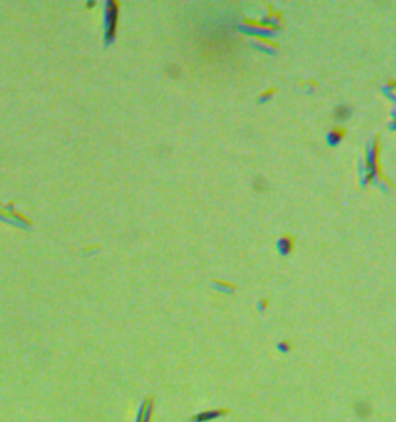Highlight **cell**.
Instances as JSON below:
<instances>
[{"mask_svg": "<svg viewBox=\"0 0 396 422\" xmlns=\"http://www.w3.org/2000/svg\"><path fill=\"white\" fill-rule=\"evenodd\" d=\"M118 2H107L106 8V41L107 44L113 42L114 31L118 23Z\"/></svg>", "mask_w": 396, "mask_h": 422, "instance_id": "cell-1", "label": "cell"}]
</instances>
